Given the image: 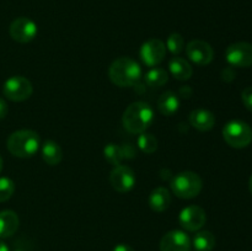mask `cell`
<instances>
[{"mask_svg": "<svg viewBox=\"0 0 252 251\" xmlns=\"http://www.w3.org/2000/svg\"><path fill=\"white\" fill-rule=\"evenodd\" d=\"M138 147L145 154H153L158 149V139L149 133H142L138 138Z\"/></svg>", "mask_w": 252, "mask_h": 251, "instance_id": "obj_23", "label": "cell"}, {"mask_svg": "<svg viewBox=\"0 0 252 251\" xmlns=\"http://www.w3.org/2000/svg\"><path fill=\"white\" fill-rule=\"evenodd\" d=\"M187 57L197 65H208L214 58V51L211 44L201 39H193L186 46Z\"/></svg>", "mask_w": 252, "mask_h": 251, "instance_id": "obj_10", "label": "cell"}, {"mask_svg": "<svg viewBox=\"0 0 252 251\" xmlns=\"http://www.w3.org/2000/svg\"><path fill=\"white\" fill-rule=\"evenodd\" d=\"M189 123L196 129L201 130V132H207L214 127L216 117L211 111L198 108V110H194L189 113Z\"/></svg>", "mask_w": 252, "mask_h": 251, "instance_id": "obj_14", "label": "cell"}, {"mask_svg": "<svg viewBox=\"0 0 252 251\" xmlns=\"http://www.w3.org/2000/svg\"><path fill=\"white\" fill-rule=\"evenodd\" d=\"M225 59L230 65L236 68L252 66V44L248 42L230 44L225 51Z\"/></svg>", "mask_w": 252, "mask_h": 251, "instance_id": "obj_7", "label": "cell"}, {"mask_svg": "<svg viewBox=\"0 0 252 251\" xmlns=\"http://www.w3.org/2000/svg\"><path fill=\"white\" fill-rule=\"evenodd\" d=\"M103 155H105V159L115 166L121 165L122 160L126 159L123 147L120 144H115V143H110L106 145L103 149Z\"/></svg>", "mask_w": 252, "mask_h": 251, "instance_id": "obj_22", "label": "cell"}, {"mask_svg": "<svg viewBox=\"0 0 252 251\" xmlns=\"http://www.w3.org/2000/svg\"><path fill=\"white\" fill-rule=\"evenodd\" d=\"M154 121L153 108L143 101L133 102L126 108L122 116V123L126 130L132 134H142L152 126Z\"/></svg>", "mask_w": 252, "mask_h": 251, "instance_id": "obj_1", "label": "cell"}, {"mask_svg": "<svg viewBox=\"0 0 252 251\" xmlns=\"http://www.w3.org/2000/svg\"><path fill=\"white\" fill-rule=\"evenodd\" d=\"M144 79L148 86L159 88V86L165 85L167 83V80H169V74L162 68H153L145 74Z\"/></svg>", "mask_w": 252, "mask_h": 251, "instance_id": "obj_21", "label": "cell"}, {"mask_svg": "<svg viewBox=\"0 0 252 251\" xmlns=\"http://www.w3.org/2000/svg\"><path fill=\"white\" fill-rule=\"evenodd\" d=\"M42 157L48 165L56 166L63 159L62 148L59 147L58 143L53 142V140H47L42 147Z\"/></svg>", "mask_w": 252, "mask_h": 251, "instance_id": "obj_19", "label": "cell"}, {"mask_svg": "<svg viewBox=\"0 0 252 251\" xmlns=\"http://www.w3.org/2000/svg\"><path fill=\"white\" fill-rule=\"evenodd\" d=\"M203 187L201 176L196 172L182 171L175 175L171 181V189L179 198L191 199L199 194Z\"/></svg>", "mask_w": 252, "mask_h": 251, "instance_id": "obj_4", "label": "cell"}, {"mask_svg": "<svg viewBox=\"0 0 252 251\" xmlns=\"http://www.w3.org/2000/svg\"><path fill=\"white\" fill-rule=\"evenodd\" d=\"M180 100L172 91H165L158 98V110L164 116H172L179 111Z\"/></svg>", "mask_w": 252, "mask_h": 251, "instance_id": "obj_18", "label": "cell"}, {"mask_svg": "<svg viewBox=\"0 0 252 251\" xmlns=\"http://www.w3.org/2000/svg\"><path fill=\"white\" fill-rule=\"evenodd\" d=\"M7 112H9V108H7V103L5 102L4 98L0 97V121L4 120L7 116Z\"/></svg>", "mask_w": 252, "mask_h": 251, "instance_id": "obj_27", "label": "cell"}, {"mask_svg": "<svg viewBox=\"0 0 252 251\" xmlns=\"http://www.w3.org/2000/svg\"><path fill=\"white\" fill-rule=\"evenodd\" d=\"M223 138L226 144L235 149L249 147L252 142V128L244 121L234 120L223 128Z\"/></svg>", "mask_w": 252, "mask_h": 251, "instance_id": "obj_5", "label": "cell"}, {"mask_svg": "<svg viewBox=\"0 0 252 251\" xmlns=\"http://www.w3.org/2000/svg\"><path fill=\"white\" fill-rule=\"evenodd\" d=\"M19 217L14 211L0 212V239L10 238L14 235L19 229Z\"/></svg>", "mask_w": 252, "mask_h": 251, "instance_id": "obj_15", "label": "cell"}, {"mask_svg": "<svg viewBox=\"0 0 252 251\" xmlns=\"http://www.w3.org/2000/svg\"><path fill=\"white\" fill-rule=\"evenodd\" d=\"M110 182L113 189L120 193L129 192L135 185V174L126 165H117L110 174Z\"/></svg>", "mask_w": 252, "mask_h": 251, "instance_id": "obj_9", "label": "cell"}, {"mask_svg": "<svg viewBox=\"0 0 252 251\" xmlns=\"http://www.w3.org/2000/svg\"><path fill=\"white\" fill-rule=\"evenodd\" d=\"M15 192V184L9 177H0V203L6 202Z\"/></svg>", "mask_w": 252, "mask_h": 251, "instance_id": "obj_24", "label": "cell"}, {"mask_svg": "<svg viewBox=\"0 0 252 251\" xmlns=\"http://www.w3.org/2000/svg\"><path fill=\"white\" fill-rule=\"evenodd\" d=\"M166 48L169 49L172 54L181 53L185 48L184 37L180 33H171L166 41Z\"/></svg>", "mask_w": 252, "mask_h": 251, "instance_id": "obj_25", "label": "cell"}, {"mask_svg": "<svg viewBox=\"0 0 252 251\" xmlns=\"http://www.w3.org/2000/svg\"><path fill=\"white\" fill-rule=\"evenodd\" d=\"M179 221L187 231H198L206 224V212L199 206H189L180 213Z\"/></svg>", "mask_w": 252, "mask_h": 251, "instance_id": "obj_11", "label": "cell"}, {"mask_svg": "<svg viewBox=\"0 0 252 251\" xmlns=\"http://www.w3.org/2000/svg\"><path fill=\"white\" fill-rule=\"evenodd\" d=\"M37 25L29 17H17L11 22L9 33L14 41L19 43H29L37 36Z\"/></svg>", "mask_w": 252, "mask_h": 251, "instance_id": "obj_8", "label": "cell"}, {"mask_svg": "<svg viewBox=\"0 0 252 251\" xmlns=\"http://www.w3.org/2000/svg\"><path fill=\"white\" fill-rule=\"evenodd\" d=\"M191 245V239L185 231L171 230L162 236L160 251H189Z\"/></svg>", "mask_w": 252, "mask_h": 251, "instance_id": "obj_13", "label": "cell"}, {"mask_svg": "<svg viewBox=\"0 0 252 251\" xmlns=\"http://www.w3.org/2000/svg\"><path fill=\"white\" fill-rule=\"evenodd\" d=\"M39 143V135L34 130L20 129L9 135L6 148L14 157H31L38 152Z\"/></svg>", "mask_w": 252, "mask_h": 251, "instance_id": "obj_3", "label": "cell"}, {"mask_svg": "<svg viewBox=\"0 0 252 251\" xmlns=\"http://www.w3.org/2000/svg\"><path fill=\"white\" fill-rule=\"evenodd\" d=\"M249 189H250V192H251V194H252V175H251L250 180H249Z\"/></svg>", "mask_w": 252, "mask_h": 251, "instance_id": "obj_30", "label": "cell"}, {"mask_svg": "<svg viewBox=\"0 0 252 251\" xmlns=\"http://www.w3.org/2000/svg\"><path fill=\"white\" fill-rule=\"evenodd\" d=\"M241 100H243L244 106L252 112V86H248L246 89H244L243 93H241Z\"/></svg>", "mask_w": 252, "mask_h": 251, "instance_id": "obj_26", "label": "cell"}, {"mask_svg": "<svg viewBox=\"0 0 252 251\" xmlns=\"http://www.w3.org/2000/svg\"><path fill=\"white\" fill-rule=\"evenodd\" d=\"M169 69L172 76L180 81L189 80L192 76V73H193V69H192L191 64L186 59L180 58V57H174L170 61Z\"/></svg>", "mask_w": 252, "mask_h": 251, "instance_id": "obj_17", "label": "cell"}, {"mask_svg": "<svg viewBox=\"0 0 252 251\" xmlns=\"http://www.w3.org/2000/svg\"><path fill=\"white\" fill-rule=\"evenodd\" d=\"M108 76L115 85L120 88H130L137 85L142 78V68L134 59L121 57L110 65Z\"/></svg>", "mask_w": 252, "mask_h": 251, "instance_id": "obj_2", "label": "cell"}, {"mask_svg": "<svg viewBox=\"0 0 252 251\" xmlns=\"http://www.w3.org/2000/svg\"><path fill=\"white\" fill-rule=\"evenodd\" d=\"M166 54V46L158 38H152L145 42L140 48V58L148 66H155L161 63Z\"/></svg>", "mask_w": 252, "mask_h": 251, "instance_id": "obj_12", "label": "cell"}, {"mask_svg": "<svg viewBox=\"0 0 252 251\" xmlns=\"http://www.w3.org/2000/svg\"><path fill=\"white\" fill-rule=\"evenodd\" d=\"M113 251H134V249L130 248L127 244H120V245L115 246Z\"/></svg>", "mask_w": 252, "mask_h": 251, "instance_id": "obj_28", "label": "cell"}, {"mask_svg": "<svg viewBox=\"0 0 252 251\" xmlns=\"http://www.w3.org/2000/svg\"><path fill=\"white\" fill-rule=\"evenodd\" d=\"M33 86L31 81L21 75H15L7 79L2 86V94L5 97L14 102H21L31 97Z\"/></svg>", "mask_w": 252, "mask_h": 251, "instance_id": "obj_6", "label": "cell"}, {"mask_svg": "<svg viewBox=\"0 0 252 251\" xmlns=\"http://www.w3.org/2000/svg\"><path fill=\"white\" fill-rule=\"evenodd\" d=\"M171 204V194L165 187H157L149 196V206L154 212L161 213Z\"/></svg>", "mask_w": 252, "mask_h": 251, "instance_id": "obj_16", "label": "cell"}, {"mask_svg": "<svg viewBox=\"0 0 252 251\" xmlns=\"http://www.w3.org/2000/svg\"><path fill=\"white\" fill-rule=\"evenodd\" d=\"M1 170H2V157H0V172H1Z\"/></svg>", "mask_w": 252, "mask_h": 251, "instance_id": "obj_31", "label": "cell"}, {"mask_svg": "<svg viewBox=\"0 0 252 251\" xmlns=\"http://www.w3.org/2000/svg\"><path fill=\"white\" fill-rule=\"evenodd\" d=\"M0 251H10L9 246H7L6 244L1 240V239H0Z\"/></svg>", "mask_w": 252, "mask_h": 251, "instance_id": "obj_29", "label": "cell"}, {"mask_svg": "<svg viewBox=\"0 0 252 251\" xmlns=\"http://www.w3.org/2000/svg\"><path fill=\"white\" fill-rule=\"evenodd\" d=\"M192 244L197 251H212L216 246V238L211 231L202 230L194 235Z\"/></svg>", "mask_w": 252, "mask_h": 251, "instance_id": "obj_20", "label": "cell"}]
</instances>
